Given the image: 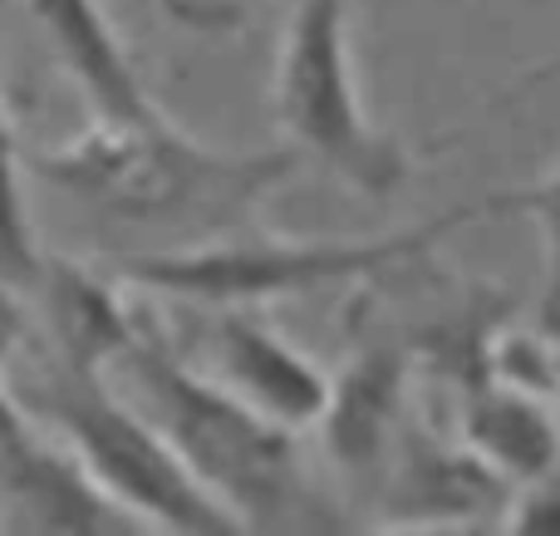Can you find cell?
Listing matches in <instances>:
<instances>
[{"instance_id":"6","label":"cell","mask_w":560,"mask_h":536,"mask_svg":"<svg viewBox=\"0 0 560 536\" xmlns=\"http://www.w3.org/2000/svg\"><path fill=\"white\" fill-rule=\"evenodd\" d=\"M177 350L226 394L295 433L325 419L335 394V380L285 335H276L261 305H197V321Z\"/></svg>"},{"instance_id":"11","label":"cell","mask_w":560,"mask_h":536,"mask_svg":"<svg viewBox=\"0 0 560 536\" xmlns=\"http://www.w3.org/2000/svg\"><path fill=\"white\" fill-rule=\"evenodd\" d=\"M388 508H398V527H443V522H472L487 508H506L512 482L497 478L467 443L428 439L418 429L398 433V458L388 473Z\"/></svg>"},{"instance_id":"12","label":"cell","mask_w":560,"mask_h":536,"mask_svg":"<svg viewBox=\"0 0 560 536\" xmlns=\"http://www.w3.org/2000/svg\"><path fill=\"white\" fill-rule=\"evenodd\" d=\"M118 276L108 271H89L74 261H39L35 291L39 315H45V335L49 350L65 354L74 364H94V370H114V360L128 350V340L138 335V321L118 295Z\"/></svg>"},{"instance_id":"8","label":"cell","mask_w":560,"mask_h":536,"mask_svg":"<svg viewBox=\"0 0 560 536\" xmlns=\"http://www.w3.org/2000/svg\"><path fill=\"white\" fill-rule=\"evenodd\" d=\"M25 10L35 15L39 35L49 39L59 69L84 94L94 124L143 128L167 118L98 0H25Z\"/></svg>"},{"instance_id":"17","label":"cell","mask_w":560,"mask_h":536,"mask_svg":"<svg viewBox=\"0 0 560 536\" xmlns=\"http://www.w3.org/2000/svg\"><path fill=\"white\" fill-rule=\"evenodd\" d=\"M556 345V389H560V340H551Z\"/></svg>"},{"instance_id":"2","label":"cell","mask_w":560,"mask_h":536,"mask_svg":"<svg viewBox=\"0 0 560 536\" xmlns=\"http://www.w3.org/2000/svg\"><path fill=\"white\" fill-rule=\"evenodd\" d=\"M118 389L167 433L207 492L242 522V532H335L345 527L315 488L295 429L207 380L163 330L138 321V335L114 360Z\"/></svg>"},{"instance_id":"1","label":"cell","mask_w":560,"mask_h":536,"mask_svg":"<svg viewBox=\"0 0 560 536\" xmlns=\"http://www.w3.org/2000/svg\"><path fill=\"white\" fill-rule=\"evenodd\" d=\"M300 163L305 158L290 143L226 153L177 128L173 118L143 128L89 124L69 143L25 153L30 177L45 187L74 197L108 222L173 232L183 246L187 236L212 242L242 232Z\"/></svg>"},{"instance_id":"15","label":"cell","mask_w":560,"mask_h":536,"mask_svg":"<svg viewBox=\"0 0 560 536\" xmlns=\"http://www.w3.org/2000/svg\"><path fill=\"white\" fill-rule=\"evenodd\" d=\"M506 527L560 536V482L546 478V482H532V488H522V498H516V512H512V522H506Z\"/></svg>"},{"instance_id":"14","label":"cell","mask_w":560,"mask_h":536,"mask_svg":"<svg viewBox=\"0 0 560 536\" xmlns=\"http://www.w3.org/2000/svg\"><path fill=\"white\" fill-rule=\"evenodd\" d=\"M25 153L10 128L5 98H0V276L10 281H35L39 252L30 242V207H25Z\"/></svg>"},{"instance_id":"4","label":"cell","mask_w":560,"mask_h":536,"mask_svg":"<svg viewBox=\"0 0 560 536\" xmlns=\"http://www.w3.org/2000/svg\"><path fill=\"white\" fill-rule=\"evenodd\" d=\"M482 202H463L423 226H404L388 236H349V242H290L271 232H232L197 246H167V252H138L108 261L124 286L187 305H271L290 295H315L325 286L369 281V276L418 266L433 256L453 226L482 217Z\"/></svg>"},{"instance_id":"5","label":"cell","mask_w":560,"mask_h":536,"mask_svg":"<svg viewBox=\"0 0 560 536\" xmlns=\"http://www.w3.org/2000/svg\"><path fill=\"white\" fill-rule=\"evenodd\" d=\"M271 108L285 143L305 163L369 202H388L413 177V153L404 138L369 118L354 74L349 0H295L280 35Z\"/></svg>"},{"instance_id":"13","label":"cell","mask_w":560,"mask_h":536,"mask_svg":"<svg viewBox=\"0 0 560 536\" xmlns=\"http://www.w3.org/2000/svg\"><path fill=\"white\" fill-rule=\"evenodd\" d=\"M487 212H522L541 226L546 242V281H541V301H536V330H546L551 340H560V163L546 177L512 193H492L482 197Z\"/></svg>"},{"instance_id":"7","label":"cell","mask_w":560,"mask_h":536,"mask_svg":"<svg viewBox=\"0 0 560 536\" xmlns=\"http://www.w3.org/2000/svg\"><path fill=\"white\" fill-rule=\"evenodd\" d=\"M0 527L10 532H124L138 527L79 458L35 419L20 389L0 380Z\"/></svg>"},{"instance_id":"10","label":"cell","mask_w":560,"mask_h":536,"mask_svg":"<svg viewBox=\"0 0 560 536\" xmlns=\"http://www.w3.org/2000/svg\"><path fill=\"white\" fill-rule=\"evenodd\" d=\"M404 384H408V354L398 345H369L335 380L319 429H325L335 463L349 468L354 478L384 482V468L394 458V439L404 433Z\"/></svg>"},{"instance_id":"3","label":"cell","mask_w":560,"mask_h":536,"mask_svg":"<svg viewBox=\"0 0 560 536\" xmlns=\"http://www.w3.org/2000/svg\"><path fill=\"white\" fill-rule=\"evenodd\" d=\"M104 374L108 370L74 364L45 345L15 380V389L35 409V419L74 453L79 468L98 482V492L114 498L138 527L192 536L242 532V522L197 482L167 433L124 389H108Z\"/></svg>"},{"instance_id":"16","label":"cell","mask_w":560,"mask_h":536,"mask_svg":"<svg viewBox=\"0 0 560 536\" xmlns=\"http://www.w3.org/2000/svg\"><path fill=\"white\" fill-rule=\"evenodd\" d=\"M551 79H560V45H556L551 55L541 59V65H532L522 79H516V89H512V94H526V89H541V84H551Z\"/></svg>"},{"instance_id":"9","label":"cell","mask_w":560,"mask_h":536,"mask_svg":"<svg viewBox=\"0 0 560 536\" xmlns=\"http://www.w3.org/2000/svg\"><path fill=\"white\" fill-rule=\"evenodd\" d=\"M457 443H467L516 492L560 473V419L551 399L497 374L457 389Z\"/></svg>"}]
</instances>
